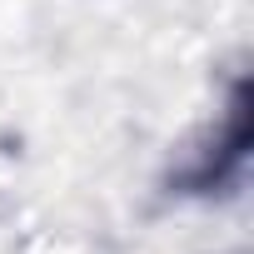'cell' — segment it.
Listing matches in <instances>:
<instances>
[{"mask_svg":"<svg viewBox=\"0 0 254 254\" xmlns=\"http://www.w3.org/2000/svg\"><path fill=\"white\" fill-rule=\"evenodd\" d=\"M244 165H249V85L239 80L229 90V105L214 125V135L194 150V160L170 175V190L175 194H194V199H209V194H224L244 180Z\"/></svg>","mask_w":254,"mask_h":254,"instance_id":"obj_1","label":"cell"}]
</instances>
